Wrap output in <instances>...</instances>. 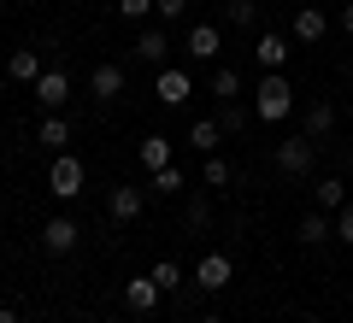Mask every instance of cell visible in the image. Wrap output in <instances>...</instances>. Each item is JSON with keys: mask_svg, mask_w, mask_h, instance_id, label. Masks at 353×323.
I'll list each match as a JSON object with an SVG mask.
<instances>
[{"mask_svg": "<svg viewBox=\"0 0 353 323\" xmlns=\"http://www.w3.org/2000/svg\"><path fill=\"white\" fill-rule=\"evenodd\" d=\"M330 129H336V106H330V100L306 106V136H330Z\"/></svg>", "mask_w": 353, "mask_h": 323, "instance_id": "obj_21", "label": "cell"}, {"mask_svg": "<svg viewBox=\"0 0 353 323\" xmlns=\"http://www.w3.org/2000/svg\"><path fill=\"white\" fill-rule=\"evenodd\" d=\"M141 206H148V194H141L136 183H112V188H106V211H112V224H136Z\"/></svg>", "mask_w": 353, "mask_h": 323, "instance_id": "obj_3", "label": "cell"}, {"mask_svg": "<svg viewBox=\"0 0 353 323\" xmlns=\"http://www.w3.org/2000/svg\"><path fill=\"white\" fill-rule=\"evenodd\" d=\"M30 88H36V100L48 106V112H59L65 100H71V76H65V71H41Z\"/></svg>", "mask_w": 353, "mask_h": 323, "instance_id": "obj_12", "label": "cell"}, {"mask_svg": "<svg viewBox=\"0 0 353 323\" xmlns=\"http://www.w3.org/2000/svg\"><path fill=\"white\" fill-rule=\"evenodd\" d=\"M230 276H236L230 253H206V259L194 264V288H201V294H218V288H230Z\"/></svg>", "mask_w": 353, "mask_h": 323, "instance_id": "obj_4", "label": "cell"}, {"mask_svg": "<svg viewBox=\"0 0 353 323\" xmlns=\"http://www.w3.org/2000/svg\"><path fill=\"white\" fill-rule=\"evenodd\" d=\"M306 323H324V317H306Z\"/></svg>", "mask_w": 353, "mask_h": 323, "instance_id": "obj_35", "label": "cell"}, {"mask_svg": "<svg viewBox=\"0 0 353 323\" xmlns=\"http://www.w3.org/2000/svg\"><path fill=\"white\" fill-rule=\"evenodd\" d=\"M236 94H241V71L218 65V71H212V100H236Z\"/></svg>", "mask_w": 353, "mask_h": 323, "instance_id": "obj_22", "label": "cell"}, {"mask_svg": "<svg viewBox=\"0 0 353 323\" xmlns=\"http://www.w3.org/2000/svg\"><path fill=\"white\" fill-rule=\"evenodd\" d=\"M83 183H88L83 159H77L71 147L53 153V165H48V194H53V200H77V194H83Z\"/></svg>", "mask_w": 353, "mask_h": 323, "instance_id": "obj_2", "label": "cell"}, {"mask_svg": "<svg viewBox=\"0 0 353 323\" xmlns=\"http://www.w3.org/2000/svg\"><path fill=\"white\" fill-rule=\"evenodd\" d=\"M36 141H41V147H53V153H65V141H71V124H65L59 112H48V118H41V129H36Z\"/></svg>", "mask_w": 353, "mask_h": 323, "instance_id": "obj_20", "label": "cell"}, {"mask_svg": "<svg viewBox=\"0 0 353 323\" xmlns=\"http://www.w3.org/2000/svg\"><path fill=\"white\" fill-rule=\"evenodd\" d=\"M189 147L201 153V159H212V153L224 147V129H218V118H194V124H189Z\"/></svg>", "mask_w": 353, "mask_h": 323, "instance_id": "obj_15", "label": "cell"}, {"mask_svg": "<svg viewBox=\"0 0 353 323\" xmlns=\"http://www.w3.org/2000/svg\"><path fill=\"white\" fill-rule=\"evenodd\" d=\"M159 300H165V288L153 282V276H130V282H124V306L136 311V317H153V306H159Z\"/></svg>", "mask_w": 353, "mask_h": 323, "instance_id": "obj_6", "label": "cell"}, {"mask_svg": "<svg viewBox=\"0 0 353 323\" xmlns=\"http://www.w3.org/2000/svg\"><path fill=\"white\" fill-rule=\"evenodd\" d=\"M88 94L101 100V106H112V100L124 94V65H112V59L94 65V71H88Z\"/></svg>", "mask_w": 353, "mask_h": 323, "instance_id": "obj_7", "label": "cell"}, {"mask_svg": "<svg viewBox=\"0 0 353 323\" xmlns=\"http://www.w3.org/2000/svg\"><path fill=\"white\" fill-rule=\"evenodd\" d=\"M189 188V176L176 171V165H165V171H153V194H183Z\"/></svg>", "mask_w": 353, "mask_h": 323, "instance_id": "obj_25", "label": "cell"}, {"mask_svg": "<svg viewBox=\"0 0 353 323\" xmlns=\"http://www.w3.org/2000/svg\"><path fill=\"white\" fill-rule=\"evenodd\" d=\"M183 48H189V59L212 65L218 53H224V36H218V24H194V30H189V41H183Z\"/></svg>", "mask_w": 353, "mask_h": 323, "instance_id": "obj_13", "label": "cell"}, {"mask_svg": "<svg viewBox=\"0 0 353 323\" xmlns=\"http://www.w3.org/2000/svg\"><path fill=\"white\" fill-rule=\"evenodd\" d=\"M106 323H112V317H106Z\"/></svg>", "mask_w": 353, "mask_h": 323, "instance_id": "obj_36", "label": "cell"}, {"mask_svg": "<svg viewBox=\"0 0 353 323\" xmlns=\"http://www.w3.org/2000/svg\"><path fill=\"white\" fill-rule=\"evenodd\" d=\"M224 18H230L236 30H253V24H259V0H230Z\"/></svg>", "mask_w": 353, "mask_h": 323, "instance_id": "obj_23", "label": "cell"}, {"mask_svg": "<svg viewBox=\"0 0 353 323\" xmlns=\"http://www.w3.org/2000/svg\"><path fill=\"white\" fill-rule=\"evenodd\" d=\"M201 323H224V317H201Z\"/></svg>", "mask_w": 353, "mask_h": 323, "instance_id": "obj_34", "label": "cell"}, {"mask_svg": "<svg viewBox=\"0 0 353 323\" xmlns=\"http://www.w3.org/2000/svg\"><path fill=\"white\" fill-rule=\"evenodd\" d=\"M230 176H236V171H230L218 153H212V159H201V183H206V188H230Z\"/></svg>", "mask_w": 353, "mask_h": 323, "instance_id": "obj_24", "label": "cell"}, {"mask_svg": "<svg viewBox=\"0 0 353 323\" xmlns=\"http://www.w3.org/2000/svg\"><path fill=\"white\" fill-rule=\"evenodd\" d=\"M218 129H224V136H241V129H248V112H241L236 100H224V112H218Z\"/></svg>", "mask_w": 353, "mask_h": 323, "instance_id": "obj_26", "label": "cell"}, {"mask_svg": "<svg viewBox=\"0 0 353 323\" xmlns=\"http://www.w3.org/2000/svg\"><path fill=\"white\" fill-rule=\"evenodd\" d=\"M253 112H259L265 124H283V118L294 112V83L283 71H265L259 88H253Z\"/></svg>", "mask_w": 353, "mask_h": 323, "instance_id": "obj_1", "label": "cell"}, {"mask_svg": "<svg viewBox=\"0 0 353 323\" xmlns=\"http://www.w3.org/2000/svg\"><path fill=\"white\" fill-rule=\"evenodd\" d=\"M118 6V18H130V24H148L153 18V0H112Z\"/></svg>", "mask_w": 353, "mask_h": 323, "instance_id": "obj_27", "label": "cell"}, {"mask_svg": "<svg viewBox=\"0 0 353 323\" xmlns=\"http://www.w3.org/2000/svg\"><path fill=\"white\" fill-rule=\"evenodd\" d=\"M277 171L283 176H306V171H312V141H306V136L277 141Z\"/></svg>", "mask_w": 353, "mask_h": 323, "instance_id": "obj_9", "label": "cell"}, {"mask_svg": "<svg viewBox=\"0 0 353 323\" xmlns=\"http://www.w3.org/2000/svg\"><path fill=\"white\" fill-rule=\"evenodd\" d=\"M6 71H12V83H36V76L48 71V65H41V53H36V48H12Z\"/></svg>", "mask_w": 353, "mask_h": 323, "instance_id": "obj_17", "label": "cell"}, {"mask_svg": "<svg viewBox=\"0 0 353 323\" xmlns=\"http://www.w3.org/2000/svg\"><path fill=\"white\" fill-rule=\"evenodd\" d=\"M83 241V229H77V218H53V224H41V247L53 253V259H65V253Z\"/></svg>", "mask_w": 353, "mask_h": 323, "instance_id": "obj_8", "label": "cell"}, {"mask_svg": "<svg viewBox=\"0 0 353 323\" xmlns=\"http://www.w3.org/2000/svg\"><path fill=\"white\" fill-rule=\"evenodd\" d=\"M341 30H347V36H353V0H347V6H341Z\"/></svg>", "mask_w": 353, "mask_h": 323, "instance_id": "obj_32", "label": "cell"}, {"mask_svg": "<svg viewBox=\"0 0 353 323\" xmlns=\"http://www.w3.org/2000/svg\"><path fill=\"white\" fill-rule=\"evenodd\" d=\"M289 36H277V30H265L259 41H253V59H259V71H283V65H289Z\"/></svg>", "mask_w": 353, "mask_h": 323, "instance_id": "obj_10", "label": "cell"}, {"mask_svg": "<svg viewBox=\"0 0 353 323\" xmlns=\"http://www.w3.org/2000/svg\"><path fill=\"white\" fill-rule=\"evenodd\" d=\"M336 236V224H330V211H301V224H294V241H301V247H324V241Z\"/></svg>", "mask_w": 353, "mask_h": 323, "instance_id": "obj_11", "label": "cell"}, {"mask_svg": "<svg viewBox=\"0 0 353 323\" xmlns=\"http://www.w3.org/2000/svg\"><path fill=\"white\" fill-rule=\"evenodd\" d=\"M136 159L148 165V171H165V165H171V141H165L159 129H153V136H141V147H136Z\"/></svg>", "mask_w": 353, "mask_h": 323, "instance_id": "obj_18", "label": "cell"}, {"mask_svg": "<svg viewBox=\"0 0 353 323\" xmlns=\"http://www.w3.org/2000/svg\"><path fill=\"white\" fill-rule=\"evenodd\" d=\"M312 206L330 211V218L347 206V188H341V176H318V183H312Z\"/></svg>", "mask_w": 353, "mask_h": 323, "instance_id": "obj_16", "label": "cell"}, {"mask_svg": "<svg viewBox=\"0 0 353 323\" xmlns=\"http://www.w3.org/2000/svg\"><path fill=\"white\" fill-rule=\"evenodd\" d=\"M153 94H159V106H189V94H194V76L189 71H159L153 76Z\"/></svg>", "mask_w": 353, "mask_h": 323, "instance_id": "obj_5", "label": "cell"}, {"mask_svg": "<svg viewBox=\"0 0 353 323\" xmlns=\"http://www.w3.org/2000/svg\"><path fill=\"white\" fill-rule=\"evenodd\" d=\"M153 12H159V18H165V24H176V18L189 12V0H153Z\"/></svg>", "mask_w": 353, "mask_h": 323, "instance_id": "obj_29", "label": "cell"}, {"mask_svg": "<svg viewBox=\"0 0 353 323\" xmlns=\"http://www.w3.org/2000/svg\"><path fill=\"white\" fill-rule=\"evenodd\" d=\"M165 53H171V36H165L159 24H148V30L136 36V59L153 65V71H165Z\"/></svg>", "mask_w": 353, "mask_h": 323, "instance_id": "obj_14", "label": "cell"}, {"mask_svg": "<svg viewBox=\"0 0 353 323\" xmlns=\"http://www.w3.org/2000/svg\"><path fill=\"white\" fill-rule=\"evenodd\" d=\"M206 218H212V206H206V194H194V200H189V224H194V229H201V224H206Z\"/></svg>", "mask_w": 353, "mask_h": 323, "instance_id": "obj_31", "label": "cell"}, {"mask_svg": "<svg viewBox=\"0 0 353 323\" xmlns=\"http://www.w3.org/2000/svg\"><path fill=\"white\" fill-rule=\"evenodd\" d=\"M148 276H153V282H159V288H165V294H171V288H183V271H176V264H171V259H159V264H153V271H148Z\"/></svg>", "mask_w": 353, "mask_h": 323, "instance_id": "obj_28", "label": "cell"}, {"mask_svg": "<svg viewBox=\"0 0 353 323\" xmlns=\"http://www.w3.org/2000/svg\"><path fill=\"white\" fill-rule=\"evenodd\" d=\"M324 30H330V18L318 6H301L294 12V41H324Z\"/></svg>", "mask_w": 353, "mask_h": 323, "instance_id": "obj_19", "label": "cell"}, {"mask_svg": "<svg viewBox=\"0 0 353 323\" xmlns=\"http://www.w3.org/2000/svg\"><path fill=\"white\" fill-rule=\"evenodd\" d=\"M0 323H18V311H12V306H0Z\"/></svg>", "mask_w": 353, "mask_h": 323, "instance_id": "obj_33", "label": "cell"}, {"mask_svg": "<svg viewBox=\"0 0 353 323\" xmlns=\"http://www.w3.org/2000/svg\"><path fill=\"white\" fill-rule=\"evenodd\" d=\"M336 236H341V241H347V247H353V200H347V206L336 211Z\"/></svg>", "mask_w": 353, "mask_h": 323, "instance_id": "obj_30", "label": "cell"}]
</instances>
